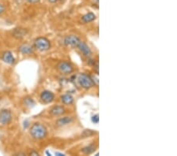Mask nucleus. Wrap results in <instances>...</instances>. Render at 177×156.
<instances>
[{"instance_id":"1","label":"nucleus","mask_w":177,"mask_h":156,"mask_svg":"<svg viewBox=\"0 0 177 156\" xmlns=\"http://www.w3.org/2000/svg\"><path fill=\"white\" fill-rule=\"evenodd\" d=\"M30 135L35 140H43L47 135V129L41 123H34L30 128Z\"/></svg>"},{"instance_id":"2","label":"nucleus","mask_w":177,"mask_h":156,"mask_svg":"<svg viewBox=\"0 0 177 156\" xmlns=\"http://www.w3.org/2000/svg\"><path fill=\"white\" fill-rule=\"evenodd\" d=\"M35 48L40 51H47L50 48V40L46 37H38L34 41Z\"/></svg>"},{"instance_id":"3","label":"nucleus","mask_w":177,"mask_h":156,"mask_svg":"<svg viewBox=\"0 0 177 156\" xmlns=\"http://www.w3.org/2000/svg\"><path fill=\"white\" fill-rule=\"evenodd\" d=\"M78 82L84 89H89L95 85L91 76L86 73H80L78 76Z\"/></svg>"},{"instance_id":"4","label":"nucleus","mask_w":177,"mask_h":156,"mask_svg":"<svg viewBox=\"0 0 177 156\" xmlns=\"http://www.w3.org/2000/svg\"><path fill=\"white\" fill-rule=\"evenodd\" d=\"M57 69L60 73L63 74H69L73 72V66L70 62L62 61L57 65Z\"/></svg>"},{"instance_id":"5","label":"nucleus","mask_w":177,"mask_h":156,"mask_svg":"<svg viewBox=\"0 0 177 156\" xmlns=\"http://www.w3.org/2000/svg\"><path fill=\"white\" fill-rule=\"evenodd\" d=\"M12 121V114L9 110H2L0 111V126L9 125Z\"/></svg>"},{"instance_id":"6","label":"nucleus","mask_w":177,"mask_h":156,"mask_svg":"<svg viewBox=\"0 0 177 156\" xmlns=\"http://www.w3.org/2000/svg\"><path fill=\"white\" fill-rule=\"evenodd\" d=\"M81 40L78 36L75 35H69L66 36L63 40V44L67 47H76L79 43Z\"/></svg>"},{"instance_id":"7","label":"nucleus","mask_w":177,"mask_h":156,"mask_svg":"<svg viewBox=\"0 0 177 156\" xmlns=\"http://www.w3.org/2000/svg\"><path fill=\"white\" fill-rule=\"evenodd\" d=\"M54 94L49 90H45L41 92L40 94V99L44 103H50L54 100Z\"/></svg>"},{"instance_id":"8","label":"nucleus","mask_w":177,"mask_h":156,"mask_svg":"<svg viewBox=\"0 0 177 156\" xmlns=\"http://www.w3.org/2000/svg\"><path fill=\"white\" fill-rule=\"evenodd\" d=\"M76 47H78V49L80 50V51L81 52L82 54H84V56L86 57L92 56V50H91L90 47L88 46V44H86V43L83 42V41H80Z\"/></svg>"},{"instance_id":"9","label":"nucleus","mask_w":177,"mask_h":156,"mask_svg":"<svg viewBox=\"0 0 177 156\" xmlns=\"http://www.w3.org/2000/svg\"><path fill=\"white\" fill-rule=\"evenodd\" d=\"M19 51L23 54H25V55H29V54H32L34 52V47L31 45V44H28V43H24L22 44L19 48H18Z\"/></svg>"},{"instance_id":"10","label":"nucleus","mask_w":177,"mask_h":156,"mask_svg":"<svg viewBox=\"0 0 177 156\" xmlns=\"http://www.w3.org/2000/svg\"><path fill=\"white\" fill-rule=\"evenodd\" d=\"M2 61L4 62H6V63H7V64L9 65H13L15 63V58H14V56L13 55L12 52L10 51H5L3 54H2Z\"/></svg>"},{"instance_id":"11","label":"nucleus","mask_w":177,"mask_h":156,"mask_svg":"<svg viewBox=\"0 0 177 156\" xmlns=\"http://www.w3.org/2000/svg\"><path fill=\"white\" fill-rule=\"evenodd\" d=\"M73 122V118L72 117H63V118H61L59 119L56 121V125L58 127H62V126L67 125L70 124Z\"/></svg>"},{"instance_id":"12","label":"nucleus","mask_w":177,"mask_h":156,"mask_svg":"<svg viewBox=\"0 0 177 156\" xmlns=\"http://www.w3.org/2000/svg\"><path fill=\"white\" fill-rule=\"evenodd\" d=\"M66 112V109L64 108L62 106H54L50 110V113L52 116L58 117L61 116L62 114H65Z\"/></svg>"},{"instance_id":"13","label":"nucleus","mask_w":177,"mask_h":156,"mask_svg":"<svg viewBox=\"0 0 177 156\" xmlns=\"http://www.w3.org/2000/svg\"><path fill=\"white\" fill-rule=\"evenodd\" d=\"M28 30L23 28H17L13 32V36L17 39H22L27 35Z\"/></svg>"},{"instance_id":"14","label":"nucleus","mask_w":177,"mask_h":156,"mask_svg":"<svg viewBox=\"0 0 177 156\" xmlns=\"http://www.w3.org/2000/svg\"><path fill=\"white\" fill-rule=\"evenodd\" d=\"M96 19V15L94 13L89 12L88 14H84V16L82 17L81 21L82 22H84V24H87V23H90V22H92Z\"/></svg>"},{"instance_id":"15","label":"nucleus","mask_w":177,"mask_h":156,"mask_svg":"<svg viewBox=\"0 0 177 156\" xmlns=\"http://www.w3.org/2000/svg\"><path fill=\"white\" fill-rule=\"evenodd\" d=\"M97 146H96L95 144H91L88 146H86L85 148H84L81 150V152L84 154H92L93 152L95 151Z\"/></svg>"},{"instance_id":"16","label":"nucleus","mask_w":177,"mask_h":156,"mask_svg":"<svg viewBox=\"0 0 177 156\" xmlns=\"http://www.w3.org/2000/svg\"><path fill=\"white\" fill-rule=\"evenodd\" d=\"M61 101L66 105H70L73 102L74 99L72 95L65 94L61 96Z\"/></svg>"},{"instance_id":"17","label":"nucleus","mask_w":177,"mask_h":156,"mask_svg":"<svg viewBox=\"0 0 177 156\" xmlns=\"http://www.w3.org/2000/svg\"><path fill=\"white\" fill-rule=\"evenodd\" d=\"M24 104L26 106H28L29 108L34 106L35 105V101L32 99V98H30V97H27L24 99Z\"/></svg>"},{"instance_id":"18","label":"nucleus","mask_w":177,"mask_h":156,"mask_svg":"<svg viewBox=\"0 0 177 156\" xmlns=\"http://www.w3.org/2000/svg\"><path fill=\"white\" fill-rule=\"evenodd\" d=\"M92 122L95 124H98V122H99V116L98 114H95L94 116L92 117Z\"/></svg>"},{"instance_id":"19","label":"nucleus","mask_w":177,"mask_h":156,"mask_svg":"<svg viewBox=\"0 0 177 156\" xmlns=\"http://www.w3.org/2000/svg\"><path fill=\"white\" fill-rule=\"evenodd\" d=\"M5 10H6V8H5L4 5L2 4V3H0V16L5 12Z\"/></svg>"},{"instance_id":"20","label":"nucleus","mask_w":177,"mask_h":156,"mask_svg":"<svg viewBox=\"0 0 177 156\" xmlns=\"http://www.w3.org/2000/svg\"><path fill=\"white\" fill-rule=\"evenodd\" d=\"M26 1L31 3V4H36V3L40 2V0H26Z\"/></svg>"},{"instance_id":"21","label":"nucleus","mask_w":177,"mask_h":156,"mask_svg":"<svg viewBox=\"0 0 177 156\" xmlns=\"http://www.w3.org/2000/svg\"><path fill=\"white\" fill-rule=\"evenodd\" d=\"M50 3H56V2H58V0H48Z\"/></svg>"},{"instance_id":"22","label":"nucleus","mask_w":177,"mask_h":156,"mask_svg":"<svg viewBox=\"0 0 177 156\" xmlns=\"http://www.w3.org/2000/svg\"><path fill=\"white\" fill-rule=\"evenodd\" d=\"M55 154H57V155H59V156H61V155H65V154H62V153H58V152H56Z\"/></svg>"},{"instance_id":"23","label":"nucleus","mask_w":177,"mask_h":156,"mask_svg":"<svg viewBox=\"0 0 177 156\" xmlns=\"http://www.w3.org/2000/svg\"><path fill=\"white\" fill-rule=\"evenodd\" d=\"M61 1H62V2H65L66 0H61Z\"/></svg>"}]
</instances>
